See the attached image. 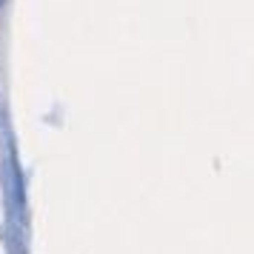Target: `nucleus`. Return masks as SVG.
Masks as SVG:
<instances>
[]
</instances>
